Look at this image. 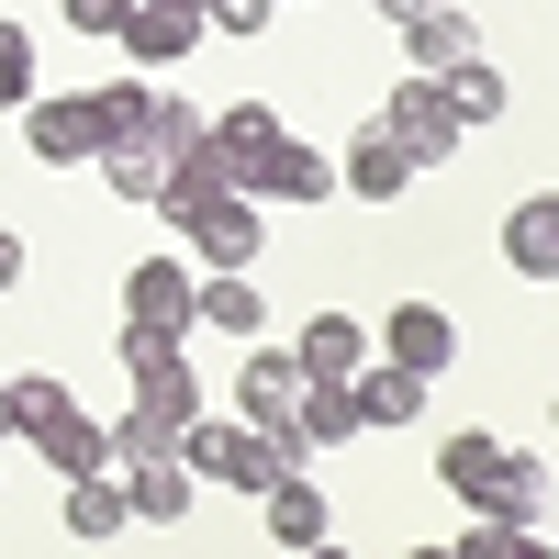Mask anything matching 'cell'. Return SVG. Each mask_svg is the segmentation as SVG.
I'll return each mask as SVG.
<instances>
[{
  "label": "cell",
  "instance_id": "cell-1",
  "mask_svg": "<svg viewBox=\"0 0 559 559\" xmlns=\"http://www.w3.org/2000/svg\"><path fill=\"white\" fill-rule=\"evenodd\" d=\"M437 481L471 503V515H515V526H537V503H548V471H537L526 448L481 437V426H459V437L437 448Z\"/></svg>",
  "mask_w": 559,
  "mask_h": 559
},
{
  "label": "cell",
  "instance_id": "cell-2",
  "mask_svg": "<svg viewBox=\"0 0 559 559\" xmlns=\"http://www.w3.org/2000/svg\"><path fill=\"white\" fill-rule=\"evenodd\" d=\"M12 437H34V459H45L57 481L112 471V426H90L68 381H12Z\"/></svg>",
  "mask_w": 559,
  "mask_h": 559
},
{
  "label": "cell",
  "instance_id": "cell-3",
  "mask_svg": "<svg viewBox=\"0 0 559 559\" xmlns=\"http://www.w3.org/2000/svg\"><path fill=\"white\" fill-rule=\"evenodd\" d=\"M179 471L191 481H224V492H269L280 471H292V459H280V437L269 426H179Z\"/></svg>",
  "mask_w": 559,
  "mask_h": 559
},
{
  "label": "cell",
  "instance_id": "cell-4",
  "mask_svg": "<svg viewBox=\"0 0 559 559\" xmlns=\"http://www.w3.org/2000/svg\"><path fill=\"white\" fill-rule=\"evenodd\" d=\"M381 134H392V146H403L414 168H437V157H459V134H471V123H459L448 79H403L392 102H381Z\"/></svg>",
  "mask_w": 559,
  "mask_h": 559
},
{
  "label": "cell",
  "instance_id": "cell-5",
  "mask_svg": "<svg viewBox=\"0 0 559 559\" xmlns=\"http://www.w3.org/2000/svg\"><path fill=\"white\" fill-rule=\"evenodd\" d=\"M123 369H134V403H146L157 426H191V414H202V381H191V358H179V336L123 324Z\"/></svg>",
  "mask_w": 559,
  "mask_h": 559
},
{
  "label": "cell",
  "instance_id": "cell-6",
  "mask_svg": "<svg viewBox=\"0 0 559 559\" xmlns=\"http://www.w3.org/2000/svg\"><path fill=\"white\" fill-rule=\"evenodd\" d=\"M280 459H292V471H302V459H324V448H347L358 437V381H302L292 392V414H280Z\"/></svg>",
  "mask_w": 559,
  "mask_h": 559
},
{
  "label": "cell",
  "instance_id": "cell-7",
  "mask_svg": "<svg viewBox=\"0 0 559 559\" xmlns=\"http://www.w3.org/2000/svg\"><path fill=\"white\" fill-rule=\"evenodd\" d=\"M191 302H202L191 258H134L123 269V324H146V336H191Z\"/></svg>",
  "mask_w": 559,
  "mask_h": 559
},
{
  "label": "cell",
  "instance_id": "cell-8",
  "mask_svg": "<svg viewBox=\"0 0 559 559\" xmlns=\"http://www.w3.org/2000/svg\"><path fill=\"white\" fill-rule=\"evenodd\" d=\"M179 236H191V258H213V269H247V258L269 247L258 191H213V202H191V213H179Z\"/></svg>",
  "mask_w": 559,
  "mask_h": 559
},
{
  "label": "cell",
  "instance_id": "cell-9",
  "mask_svg": "<svg viewBox=\"0 0 559 559\" xmlns=\"http://www.w3.org/2000/svg\"><path fill=\"white\" fill-rule=\"evenodd\" d=\"M112 34H123V57H134V68H179L213 23H202V0H123V23H112Z\"/></svg>",
  "mask_w": 559,
  "mask_h": 559
},
{
  "label": "cell",
  "instance_id": "cell-10",
  "mask_svg": "<svg viewBox=\"0 0 559 559\" xmlns=\"http://www.w3.org/2000/svg\"><path fill=\"white\" fill-rule=\"evenodd\" d=\"M403 57H414V79H448V68L481 57V23L448 12V0H426V12H403Z\"/></svg>",
  "mask_w": 559,
  "mask_h": 559
},
{
  "label": "cell",
  "instance_id": "cell-11",
  "mask_svg": "<svg viewBox=\"0 0 559 559\" xmlns=\"http://www.w3.org/2000/svg\"><path fill=\"white\" fill-rule=\"evenodd\" d=\"M247 191H258V202H336V157H324V146H292V134H280V146L247 168Z\"/></svg>",
  "mask_w": 559,
  "mask_h": 559
},
{
  "label": "cell",
  "instance_id": "cell-12",
  "mask_svg": "<svg viewBox=\"0 0 559 559\" xmlns=\"http://www.w3.org/2000/svg\"><path fill=\"white\" fill-rule=\"evenodd\" d=\"M23 146L45 168H79V157H102V123H90V102H23Z\"/></svg>",
  "mask_w": 559,
  "mask_h": 559
},
{
  "label": "cell",
  "instance_id": "cell-13",
  "mask_svg": "<svg viewBox=\"0 0 559 559\" xmlns=\"http://www.w3.org/2000/svg\"><path fill=\"white\" fill-rule=\"evenodd\" d=\"M503 258H515V280H559V191H526L503 213Z\"/></svg>",
  "mask_w": 559,
  "mask_h": 559
},
{
  "label": "cell",
  "instance_id": "cell-14",
  "mask_svg": "<svg viewBox=\"0 0 559 559\" xmlns=\"http://www.w3.org/2000/svg\"><path fill=\"white\" fill-rule=\"evenodd\" d=\"M336 191H358V202H403V191H414V157L392 146V134H381V123H369V134H358V146L336 157Z\"/></svg>",
  "mask_w": 559,
  "mask_h": 559
},
{
  "label": "cell",
  "instance_id": "cell-15",
  "mask_svg": "<svg viewBox=\"0 0 559 559\" xmlns=\"http://www.w3.org/2000/svg\"><path fill=\"white\" fill-rule=\"evenodd\" d=\"M292 392H302V358L292 347H247V369H236V414H247V426H280Z\"/></svg>",
  "mask_w": 559,
  "mask_h": 559
},
{
  "label": "cell",
  "instance_id": "cell-16",
  "mask_svg": "<svg viewBox=\"0 0 559 559\" xmlns=\"http://www.w3.org/2000/svg\"><path fill=\"white\" fill-rule=\"evenodd\" d=\"M258 515H269V537H280V548H324V537H336V515H324V492H313L302 471H280V481L258 492Z\"/></svg>",
  "mask_w": 559,
  "mask_h": 559
},
{
  "label": "cell",
  "instance_id": "cell-17",
  "mask_svg": "<svg viewBox=\"0 0 559 559\" xmlns=\"http://www.w3.org/2000/svg\"><path fill=\"white\" fill-rule=\"evenodd\" d=\"M292 358H302V381H358V369H369V324H347V313H313Z\"/></svg>",
  "mask_w": 559,
  "mask_h": 559
},
{
  "label": "cell",
  "instance_id": "cell-18",
  "mask_svg": "<svg viewBox=\"0 0 559 559\" xmlns=\"http://www.w3.org/2000/svg\"><path fill=\"white\" fill-rule=\"evenodd\" d=\"M381 347H392V358H403V369H426V381H437V369H448V358H459V324H448V313H437V302H403V313H392V324H381Z\"/></svg>",
  "mask_w": 559,
  "mask_h": 559
},
{
  "label": "cell",
  "instance_id": "cell-19",
  "mask_svg": "<svg viewBox=\"0 0 559 559\" xmlns=\"http://www.w3.org/2000/svg\"><path fill=\"white\" fill-rule=\"evenodd\" d=\"M123 503H134V526H179V515H191V471H179V448L168 459H134Z\"/></svg>",
  "mask_w": 559,
  "mask_h": 559
},
{
  "label": "cell",
  "instance_id": "cell-20",
  "mask_svg": "<svg viewBox=\"0 0 559 559\" xmlns=\"http://www.w3.org/2000/svg\"><path fill=\"white\" fill-rule=\"evenodd\" d=\"M191 324H213V336H269V302H258V280H247V269H213V280H202V302H191Z\"/></svg>",
  "mask_w": 559,
  "mask_h": 559
},
{
  "label": "cell",
  "instance_id": "cell-21",
  "mask_svg": "<svg viewBox=\"0 0 559 559\" xmlns=\"http://www.w3.org/2000/svg\"><path fill=\"white\" fill-rule=\"evenodd\" d=\"M414 414H426V369H403V358L358 369V426H414Z\"/></svg>",
  "mask_w": 559,
  "mask_h": 559
},
{
  "label": "cell",
  "instance_id": "cell-22",
  "mask_svg": "<svg viewBox=\"0 0 559 559\" xmlns=\"http://www.w3.org/2000/svg\"><path fill=\"white\" fill-rule=\"evenodd\" d=\"M134 503H123V471H79L68 481V537H123Z\"/></svg>",
  "mask_w": 559,
  "mask_h": 559
},
{
  "label": "cell",
  "instance_id": "cell-23",
  "mask_svg": "<svg viewBox=\"0 0 559 559\" xmlns=\"http://www.w3.org/2000/svg\"><path fill=\"white\" fill-rule=\"evenodd\" d=\"M102 179H112L123 202H157V191H168V157L146 146V134H123V146H102Z\"/></svg>",
  "mask_w": 559,
  "mask_h": 559
},
{
  "label": "cell",
  "instance_id": "cell-24",
  "mask_svg": "<svg viewBox=\"0 0 559 559\" xmlns=\"http://www.w3.org/2000/svg\"><path fill=\"white\" fill-rule=\"evenodd\" d=\"M146 102H157L146 79H112V90H90V123H102V146H123V134H146Z\"/></svg>",
  "mask_w": 559,
  "mask_h": 559
},
{
  "label": "cell",
  "instance_id": "cell-25",
  "mask_svg": "<svg viewBox=\"0 0 559 559\" xmlns=\"http://www.w3.org/2000/svg\"><path fill=\"white\" fill-rule=\"evenodd\" d=\"M146 146L179 168V157H202V112L191 102H168V90H157V102H146Z\"/></svg>",
  "mask_w": 559,
  "mask_h": 559
},
{
  "label": "cell",
  "instance_id": "cell-26",
  "mask_svg": "<svg viewBox=\"0 0 559 559\" xmlns=\"http://www.w3.org/2000/svg\"><path fill=\"white\" fill-rule=\"evenodd\" d=\"M448 102H459V123H492V112H503V68H481V57L448 68Z\"/></svg>",
  "mask_w": 559,
  "mask_h": 559
},
{
  "label": "cell",
  "instance_id": "cell-27",
  "mask_svg": "<svg viewBox=\"0 0 559 559\" xmlns=\"http://www.w3.org/2000/svg\"><path fill=\"white\" fill-rule=\"evenodd\" d=\"M168 448H179V426H157V414L134 403L123 426H112V471H134V459H168Z\"/></svg>",
  "mask_w": 559,
  "mask_h": 559
},
{
  "label": "cell",
  "instance_id": "cell-28",
  "mask_svg": "<svg viewBox=\"0 0 559 559\" xmlns=\"http://www.w3.org/2000/svg\"><path fill=\"white\" fill-rule=\"evenodd\" d=\"M23 102H34V34L0 23V112H23Z\"/></svg>",
  "mask_w": 559,
  "mask_h": 559
},
{
  "label": "cell",
  "instance_id": "cell-29",
  "mask_svg": "<svg viewBox=\"0 0 559 559\" xmlns=\"http://www.w3.org/2000/svg\"><path fill=\"white\" fill-rule=\"evenodd\" d=\"M269 12H280V0H202L213 34H269Z\"/></svg>",
  "mask_w": 559,
  "mask_h": 559
},
{
  "label": "cell",
  "instance_id": "cell-30",
  "mask_svg": "<svg viewBox=\"0 0 559 559\" xmlns=\"http://www.w3.org/2000/svg\"><path fill=\"white\" fill-rule=\"evenodd\" d=\"M123 23V0H68V34H112Z\"/></svg>",
  "mask_w": 559,
  "mask_h": 559
},
{
  "label": "cell",
  "instance_id": "cell-31",
  "mask_svg": "<svg viewBox=\"0 0 559 559\" xmlns=\"http://www.w3.org/2000/svg\"><path fill=\"white\" fill-rule=\"evenodd\" d=\"M12 280H23V236H12V224H0V292H12Z\"/></svg>",
  "mask_w": 559,
  "mask_h": 559
},
{
  "label": "cell",
  "instance_id": "cell-32",
  "mask_svg": "<svg viewBox=\"0 0 559 559\" xmlns=\"http://www.w3.org/2000/svg\"><path fill=\"white\" fill-rule=\"evenodd\" d=\"M515 559H559V548H548V537H526V526H515Z\"/></svg>",
  "mask_w": 559,
  "mask_h": 559
},
{
  "label": "cell",
  "instance_id": "cell-33",
  "mask_svg": "<svg viewBox=\"0 0 559 559\" xmlns=\"http://www.w3.org/2000/svg\"><path fill=\"white\" fill-rule=\"evenodd\" d=\"M0 437H12V369H0Z\"/></svg>",
  "mask_w": 559,
  "mask_h": 559
},
{
  "label": "cell",
  "instance_id": "cell-34",
  "mask_svg": "<svg viewBox=\"0 0 559 559\" xmlns=\"http://www.w3.org/2000/svg\"><path fill=\"white\" fill-rule=\"evenodd\" d=\"M369 12H392V23H403V12H426V0H369Z\"/></svg>",
  "mask_w": 559,
  "mask_h": 559
},
{
  "label": "cell",
  "instance_id": "cell-35",
  "mask_svg": "<svg viewBox=\"0 0 559 559\" xmlns=\"http://www.w3.org/2000/svg\"><path fill=\"white\" fill-rule=\"evenodd\" d=\"M302 559H347V548H302Z\"/></svg>",
  "mask_w": 559,
  "mask_h": 559
},
{
  "label": "cell",
  "instance_id": "cell-36",
  "mask_svg": "<svg viewBox=\"0 0 559 559\" xmlns=\"http://www.w3.org/2000/svg\"><path fill=\"white\" fill-rule=\"evenodd\" d=\"M414 559H459V548H414Z\"/></svg>",
  "mask_w": 559,
  "mask_h": 559
}]
</instances>
